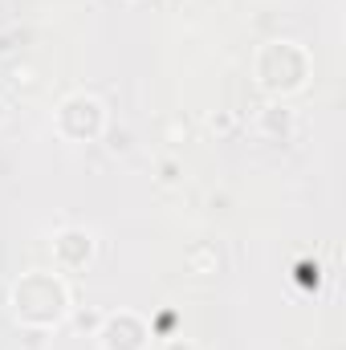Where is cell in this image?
<instances>
[{
  "instance_id": "cell-1",
  "label": "cell",
  "mask_w": 346,
  "mask_h": 350,
  "mask_svg": "<svg viewBox=\"0 0 346 350\" xmlns=\"http://www.w3.org/2000/svg\"><path fill=\"white\" fill-rule=\"evenodd\" d=\"M8 306H12V318L21 326H37V330H49L74 314L70 285L62 281V273H49V269L21 273L8 289Z\"/></svg>"
},
{
  "instance_id": "cell-2",
  "label": "cell",
  "mask_w": 346,
  "mask_h": 350,
  "mask_svg": "<svg viewBox=\"0 0 346 350\" xmlns=\"http://www.w3.org/2000/svg\"><path fill=\"white\" fill-rule=\"evenodd\" d=\"M314 62H310V49L302 41H289V37H277V41H265L253 57V78L269 98H285V94H297L306 86Z\"/></svg>"
},
{
  "instance_id": "cell-3",
  "label": "cell",
  "mask_w": 346,
  "mask_h": 350,
  "mask_svg": "<svg viewBox=\"0 0 346 350\" xmlns=\"http://www.w3.org/2000/svg\"><path fill=\"white\" fill-rule=\"evenodd\" d=\"M53 131L66 139V143H94V139H102V131H106V106L86 94V90H74V94H66L62 102H57V110H53Z\"/></svg>"
},
{
  "instance_id": "cell-4",
  "label": "cell",
  "mask_w": 346,
  "mask_h": 350,
  "mask_svg": "<svg viewBox=\"0 0 346 350\" xmlns=\"http://www.w3.org/2000/svg\"><path fill=\"white\" fill-rule=\"evenodd\" d=\"M151 334H155L151 322L135 310H110L102 314V326H98L102 350H147Z\"/></svg>"
},
{
  "instance_id": "cell-5",
  "label": "cell",
  "mask_w": 346,
  "mask_h": 350,
  "mask_svg": "<svg viewBox=\"0 0 346 350\" xmlns=\"http://www.w3.org/2000/svg\"><path fill=\"white\" fill-rule=\"evenodd\" d=\"M94 249H98V241H94V232L90 228H78V224H66V228H57L53 232V265L57 269H86L94 261Z\"/></svg>"
},
{
  "instance_id": "cell-6",
  "label": "cell",
  "mask_w": 346,
  "mask_h": 350,
  "mask_svg": "<svg viewBox=\"0 0 346 350\" xmlns=\"http://www.w3.org/2000/svg\"><path fill=\"white\" fill-rule=\"evenodd\" d=\"M293 126H297V114H293L289 106H281V98H277V102H269V106L257 114V131L265 135V139L285 143V139L293 135Z\"/></svg>"
},
{
  "instance_id": "cell-7",
  "label": "cell",
  "mask_w": 346,
  "mask_h": 350,
  "mask_svg": "<svg viewBox=\"0 0 346 350\" xmlns=\"http://www.w3.org/2000/svg\"><path fill=\"white\" fill-rule=\"evenodd\" d=\"M78 326L98 334V326H102V314H94V310H82V314H78Z\"/></svg>"
},
{
  "instance_id": "cell-8",
  "label": "cell",
  "mask_w": 346,
  "mask_h": 350,
  "mask_svg": "<svg viewBox=\"0 0 346 350\" xmlns=\"http://www.w3.org/2000/svg\"><path fill=\"white\" fill-rule=\"evenodd\" d=\"M159 179H163V183H175V179H179V163H175V159H163V163H159Z\"/></svg>"
},
{
  "instance_id": "cell-9",
  "label": "cell",
  "mask_w": 346,
  "mask_h": 350,
  "mask_svg": "<svg viewBox=\"0 0 346 350\" xmlns=\"http://www.w3.org/2000/svg\"><path fill=\"white\" fill-rule=\"evenodd\" d=\"M163 350H196V347H191V338H183V334H168V338H163Z\"/></svg>"
},
{
  "instance_id": "cell-10",
  "label": "cell",
  "mask_w": 346,
  "mask_h": 350,
  "mask_svg": "<svg viewBox=\"0 0 346 350\" xmlns=\"http://www.w3.org/2000/svg\"><path fill=\"white\" fill-rule=\"evenodd\" d=\"M212 131H232V114H212Z\"/></svg>"
},
{
  "instance_id": "cell-11",
  "label": "cell",
  "mask_w": 346,
  "mask_h": 350,
  "mask_svg": "<svg viewBox=\"0 0 346 350\" xmlns=\"http://www.w3.org/2000/svg\"><path fill=\"white\" fill-rule=\"evenodd\" d=\"M0 122H4V102H0Z\"/></svg>"
}]
</instances>
